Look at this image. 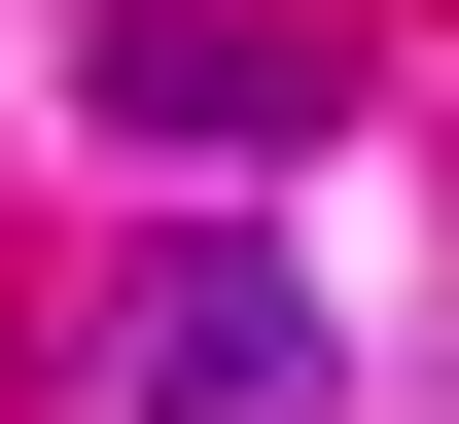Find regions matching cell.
I'll use <instances>...</instances> for the list:
<instances>
[{
	"label": "cell",
	"instance_id": "cell-1",
	"mask_svg": "<svg viewBox=\"0 0 459 424\" xmlns=\"http://www.w3.org/2000/svg\"><path fill=\"white\" fill-rule=\"evenodd\" d=\"M318 0H107V142H142V177H283V142H318Z\"/></svg>",
	"mask_w": 459,
	"mask_h": 424
},
{
	"label": "cell",
	"instance_id": "cell-2",
	"mask_svg": "<svg viewBox=\"0 0 459 424\" xmlns=\"http://www.w3.org/2000/svg\"><path fill=\"white\" fill-rule=\"evenodd\" d=\"M107 389H142V424H318V283H283V247H142Z\"/></svg>",
	"mask_w": 459,
	"mask_h": 424
}]
</instances>
